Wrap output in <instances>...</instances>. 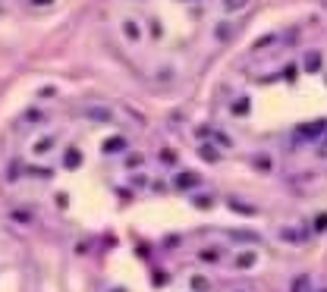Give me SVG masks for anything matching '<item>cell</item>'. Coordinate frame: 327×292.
Listing matches in <instances>:
<instances>
[{"label":"cell","mask_w":327,"mask_h":292,"mask_svg":"<svg viewBox=\"0 0 327 292\" xmlns=\"http://www.w3.org/2000/svg\"><path fill=\"white\" fill-rule=\"evenodd\" d=\"M308 289H311V279H308V276H296L293 292H308Z\"/></svg>","instance_id":"1"},{"label":"cell","mask_w":327,"mask_h":292,"mask_svg":"<svg viewBox=\"0 0 327 292\" xmlns=\"http://www.w3.org/2000/svg\"><path fill=\"white\" fill-rule=\"evenodd\" d=\"M236 264L239 267H252L255 264V254H242V258H236Z\"/></svg>","instance_id":"2"},{"label":"cell","mask_w":327,"mask_h":292,"mask_svg":"<svg viewBox=\"0 0 327 292\" xmlns=\"http://www.w3.org/2000/svg\"><path fill=\"white\" fill-rule=\"evenodd\" d=\"M245 4H249V0H227V4H224V7H227V10H242Z\"/></svg>","instance_id":"3"},{"label":"cell","mask_w":327,"mask_h":292,"mask_svg":"<svg viewBox=\"0 0 327 292\" xmlns=\"http://www.w3.org/2000/svg\"><path fill=\"white\" fill-rule=\"evenodd\" d=\"M318 66H321V57L311 54V57H308V69H318Z\"/></svg>","instance_id":"4"}]
</instances>
